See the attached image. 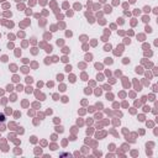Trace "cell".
Instances as JSON below:
<instances>
[{
    "mask_svg": "<svg viewBox=\"0 0 158 158\" xmlns=\"http://www.w3.org/2000/svg\"><path fill=\"white\" fill-rule=\"evenodd\" d=\"M0 121H4V115L2 114H0Z\"/></svg>",
    "mask_w": 158,
    "mask_h": 158,
    "instance_id": "obj_1",
    "label": "cell"
}]
</instances>
